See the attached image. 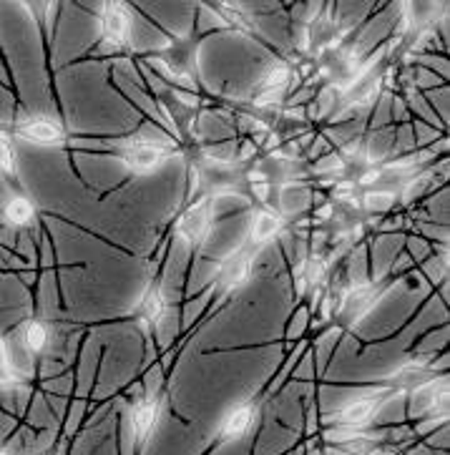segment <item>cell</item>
I'll use <instances>...</instances> for the list:
<instances>
[{
	"label": "cell",
	"mask_w": 450,
	"mask_h": 455,
	"mask_svg": "<svg viewBox=\"0 0 450 455\" xmlns=\"http://www.w3.org/2000/svg\"><path fill=\"white\" fill-rule=\"evenodd\" d=\"M390 400V387H375V390H365L358 393L355 397H350L348 403H342L340 408L330 415H322V426H342V427H363L373 426L375 415L382 411V405Z\"/></svg>",
	"instance_id": "1"
},
{
	"label": "cell",
	"mask_w": 450,
	"mask_h": 455,
	"mask_svg": "<svg viewBox=\"0 0 450 455\" xmlns=\"http://www.w3.org/2000/svg\"><path fill=\"white\" fill-rule=\"evenodd\" d=\"M169 156H172V147H166L164 141H154V139H141V136L129 139L121 147V159L131 174H136V177L154 174L161 164L169 162Z\"/></svg>",
	"instance_id": "2"
},
{
	"label": "cell",
	"mask_w": 450,
	"mask_h": 455,
	"mask_svg": "<svg viewBox=\"0 0 450 455\" xmlns=\"http://www.w3.org/2000/svg\"><path fill=\"white\" fill-rule=\"evenodd\" d=\"M161 411H164V395L157 397H136L129 408V435L133 445L144 448L146 443L154 438L157 426H159Z\"/></svg>",
	"instance_id": "3"
},
{
	"label": "cell",
	"mask_w": 450,
	"mask_h": 455,
	"mask_svg": "<svg viewBox=\"0 0 450 455\" xmlns=\"http://www.w3.org/2000/svg\"><path fill=\"white\" fill-rule=\"evenodd\" d=\"M257 418H260L257 400H247L242 405H234L232 411L221 418L217 433H214V443L217 445H229V443L245 441L257 426Z\"/></svg>",
	"instance_id": "4"
},
{
	"label": "cell",
	"mask_w": 450,
	"mask_h": 455,
	"mask_svg": "<svg viewBox=\"0 0 450 455\" xmlns=\"http://www.w3.org/2000/svg\"><path fill=\"white\" fill-rule=\"evenodd\" d=\"M212 224H214V204L212 199H199L197 204H191L179 221H176V236L184 239L187 244L199 247L204 239L212 232Z\"/></svg>",
	"instance_id": "5"
},
{
	"label": "cell",
	"mask_w": 450,
	"mask_h": 455,
	"mask_svg": "<svg viewBox=\"0 0 450 455\" xmlns=\"http://www.w3.org/2000/svg\"><path fill=\"white\" fill-rule=\"evenodd\" d=\"M15 136L36 147H60L66 141V129L51 116H23L15 121Z\"/></svg>",
	"instance_id": "6"
},
{
	"label": "cell",
	"mask_w": 450,
	"mask_h": 455,
	"mask_svg": "<svg viewBox=\"0 0 450 455\" xmlns=\"http://www.w3.org/2000/svg\"><path fill=\"white\" fill-rule=\"evenodd\" d=\"M103 41L114 48H124L131 36V15L124 3H106L101 8Z\"/></svg>",
	"instance_id": "7"
},
{
	"label": "cell",
	"mask_w": 450,
	"mask_h": 455,
	"mask_svg": "<svg viewBox=\"0 0 450 455\" xmlns=\"http://www.w3.org/2000/svg\"><path fill=\"white\" fill-rule=\"evenodd\" d=\"M252 265H254V259H252L249 251H234L232 257L219 269V287H221V292L229 294L239 284H245L249 275H252Z\"/></svg>",
	"instance_id": "8"
},
{
	"label": "cell",
	"mask_w": 450,
	"mask_h": 455,
	"mask_svg": "<svg viewBox=\"0 0 450 455\" xmlns=\"http://www.w3.org/2000/svg\"><path fill=\"white\" fill-rule=\"evenodd\" d=\"M282 229H285V220H282L277 212L261 209V212L254 214L252 227H249V244L260 250V247H264L267 242H272Z\"/></svg>",
	"instance_id": "9"
},
{
	"label": "cell",
	"mask_w": 450,
	"mask_h": 455,
	"mask_svg": "<svg viewBox=\"0 0 450 455\" xmlns=\"http://www.w3.org/2000/svg\"><path fill=\"white\" fill-rule=\"evenodd\" d=\"M166 312H169L166 294H164L159 284H151L146 290L144 299H141V323L151 324V327H159L166 320Z\"/></svg>",
	"instance_id": "10"
},
{
	"label": "cell",
	"mask_w": 450,
	"mask_h": 455,
	"mask_svg": "<svg viewBox=\"0 0 450 455\" xmlns=\"http://www.w3.org/2000/svg\"><path fill=\"white\" fill-rule=\"evenodd\" d=\"M3 217H5L8 224H13V227H30L33 220H36V204L30 202L28 196L13 194L3 204Z\"/></svg>",
	"instance_id": "11"
},
{
	"label": "cell",
	"mask_w": 450,
	"mask_h": 455,
	"mask_svg": "<svg viewBox=\"0 0 450 455\" xmlns=\"http://www.w3.org/2000/svg\"><path fill=\"white\" fill-rule=\"evenodd\" d=\"M292 78H294V68H292L290 63L287 60H277L261 74L257 91H290Z\"/></svg>",
	"instance_id": "12"
},
{
	"label": "cell",
	"mask_w": 450,
	"mask_h": 455,
	"mask_svg": "<svg viewBox=\"0 0 450 455\" xmlns=\"http://www.w3.org/2000/svg\"><path fill=\"white\" fill-rule=\"evenodd\" d=\"M23 342L30 355L45 353V347L51 345V327L44 320H30L23 330Z\"/></svg>",
	"instance_id": "13"
},
{
	"label": "cell",
	"mask_w": 450,
	"mask_h": 455,
	"mask_svg": "<svg viewBox=\"0 0 450 455\" xmlns=\"http://www.w3.org/2000/svg\"><path fill=\"white\" fill-rule=\"evenodd\" d=\"M395 202H398V194L395 191H388V189H380V191H367L363 196V209L365 212H378V214H382V212H388V209H392L395 206Z\"/></svg>",
	"instance_id": "14"
},
{
	"label": "cell",
	"mask_w": 450,
	"mask_h": 455,
	"mask_svg": "<svg viewBox=\"0 0 450 455\" xmlns=\"http://www.w3.org/2000/svg\"><path fill=\"white\" fill-rule=\"evenodd\" d=\"M0 172L13 177L15 174V148L8 133L0 132Z\"/></svg>",
	"instance_id": "15"
},
{
	"label": "cell",
	"mask_w": 450,
	"mask_h": 455,
	"mask_svg": "<svg viewBox=\"0 0 450 455\" xmlns=\"http://www.w3.org/2000/svg\"><path fill=\"white\" fill-rule=\"evenodd\" d=\"M18 380L11 372V365H8V350H5V342L0 339V387H15Z\"/></svg>",
	"instance_id": "16"
},
{
	"label": "cell",
	"mask_w": 450,
	"mask_h": 455,
	"mask_svg": "<svg viewBox=\"0 0 450 455\" xmlns=\"http://www.w3.org/2000/svg\"><path fill=\"white\" fill-rule=\"evenodd\" d=\"M333 214H334V204L333 202H327V204L322 206V209H317V212H315V220L327 221L330 217H333Z\"/></svg>",
	"instance_id": "17"
},
{
	"label": "cell",
	"mask_w": 450,
	"mask_h": 455,
	"mask_svg": "<svg viewBox=\"0 0 450 455\" xmlns=\"http://www.w3.org/2000/svg\"><path fill=\"white\" fill-rule=\"evenodd\" d=\"M254 196H260V202H267V194H269V184H252Z\"/></svg>",
	"instance_id": "18"
},
{
	"label": "cell",
	"mask_w": 450,
	"mask_h": 455,
	"mask_svg": "<svg viewBox=\"0 0 450 455\" xmlns=\"http://www.w3.org/2000/svg\"><path fill=\"white\" fill-rule=\"evenodd\" d=\"M325 455H350V453H345V451H340V448H333V445H330V448L325 451Z\"/></svg>",
	"instance_id": "19"
},
{
	"label": "cell",
	"mask_w": 450,
	"mask_h": 455,
	"mask_svg": "<svg viewBox=\"0 0 450 455\" xmlns=\"http://www.w3.org/2000/svg\"><path fill=\"white\" fill-rule=\"evenodd\" d=\"M0 451H3V445H0Z\"/></svg>",
	"instance_id": "20"
}]
</instances>
